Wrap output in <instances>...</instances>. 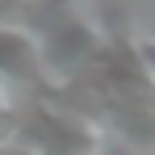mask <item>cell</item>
<instances>
[{
	"instance_id": "1",
	"label": "cell",
	"mask_w": 155,
	"mask_h": 155,
	"mask_svg": "<svg viewBox=\"0 0 155 155\" xmlns=\"http://www.w3.org/2000/svg\"><path fill=\"white\" fill-rule=\"evenodd\" d=\"M17 147L25 155H88L92 151V134H88V126H80L76 117L51 109L46 101H34L21 113Z\"/></svg>"
},
{
	"instance_id": "2",
	"label": "cell",
	"mask_w": 155,
	"mask_h": 155,
	"mask_svg": "<svg viewBox=\"0 0 155 155\" xmlns=\"http://www.w3.org/2000/svg\"><path fill=\"white\" fill-rule=\"evenodd\" d=\"M0 80L13 88H42L46 84V63H42V46L38 34L25 25H0Z\"/></svg>"
},
{
	"instance_id": "3",
	"label": "cell",
	"mask_w": 155,
	"mask_h": 155,
	"mask_svg": "<svg viewBox=\"0 0 155 155\" xmlns=\"http://www.w3.org/2000/svg\"><path fill=\"white\" fill-rule=\"evenodd\" d=\"M21 101H17V92L0 80V151H8V147H17V134H21Z\"/></svg>"
},
{
	"instance_id": "4",
	"label": "cell",
	"mask_w": 155,
	"mask_h": 155,
	"mask_svg": "<svg viewBox=\"0 0 155 155\" xmlns=\"http://www.w3.org/2000/svg\"><path fill=\"white\" fill-rule=\"evenodd\" d=\"M29 0H0V25H13V17L25 8Z\"/></svg>"
},
{
	"instance_id": "5",
	"label": "cell",
	"mask_w": 155,
	"mask_h": 155,
	"mask_svg": "<svg viewBox=\"0 0 155 155\" xmlns=\"http://www.w3.org/2000/svg\"><path fill=\"white\" fill-rule=\"evenodd\" d=\"M0 155H4V151H0Z\"/></svg>"
}]
</instances>
